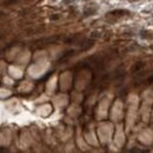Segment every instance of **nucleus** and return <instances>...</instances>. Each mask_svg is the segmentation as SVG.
Wrapping results in <instances>:
<instances>
[{"mask_svg":"<svg viewBox=\"0 0 153 153\" xmlns=\"http://www.w3.org/2000/svg\"><path fill=\"white\" fill-rule=\"evenodd\" d=\"M145 67V62H143V61H140V62H135L134 64V66L132 67V72H140L143 68Z\"/></svg>","mask_w":153,"mask_h":153,"instance_id":"obj_1","label":"nucleus"},{"mask_svg":"<svg viewBox=\"0 0 153 153\" xmlns=\"http://www.w3.org/2000/svg\"><path fill=\"white\" fill-rule=\"evenodd\" d=\"M73 54H74V51H70V52H66V54H62V56H61L60 60H61V59H66V58L72 57Z\"/></svg>","mask_w":153,"mask_h":153,"instance_id":"obj_3","label":"nucleus"},{"mask_svg":"<svg viewBox=\"0 0 153 153\" xmlns=\"http://www.w3.org/2000/svg\"><path fill=\"white\" fill-rule=\"evenodd\" d=\"M152 82H153V76H150V78L147 79V84H152Z\"/></svg>","mask_w":153,"mask_h":153,"instance_id":"obj_5","label":"nucleus"},{"mask_svg":"<svg viewBox=\"0 0 153 153\" xmlns=\"http://www.w3.org/2000/svg\"><path fill=\"white\" fill-rule=\"evenodd\" d=\"M57 19H59V16H58V14H53V16L51 17V20H57Z\"/></svg>","mask_w":153,"mask_h":153,"instance_id":"obj_4","label":"nucleus"},{"mask_svg":"<svg viewBox=\"0 0 153 153\" xmlns=\"http://www.w3.org/2000/svg\"><path fill=\"white\" fill-rule=\"evenodd\" d=\"M128 12L127 11H123V10H117V11H112V12H110L108 14H119V16H121V14H127Z\"/></svg>","mask_w":153,"mask_h":153,"instance_id":"obj_2","label":"nucleus"}]
</instances>
